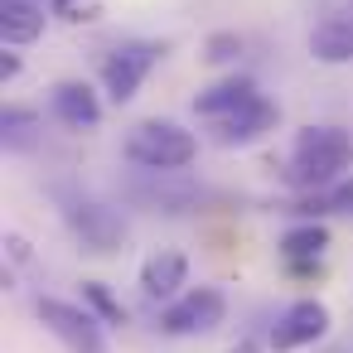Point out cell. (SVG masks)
I'll return each instance as SVG.
<instances>
[{
    "instance_id": "19",
    "label": "cell",
    "mask_w": 353,
    "mask_h": 353,
    "mask_svg": "<svg viewBox=\"0 0 353 353\" xmlns=\"http://www.w3.org/2000/svg\"><path fill=\"white\" fill-rule=\"evenodd\" d=\"M15 73H20V59H15V54H6V59H0V83L15 78Z\"/></svg>"
},
{
    "instance_id": "12",
    "label": "cell",
    "mask_w": 353,
    "mask_h": 353,
    "mask_svg": "<svg viewBox=\"0 0 353 353\" xmlns=\"http://www.w3.org/2000/svg\"><path fill=\"white\" fill-rule=\"evenodd\" d=\"M252 97H256V83H252V78H223V83H213V88H203V92L194 97V112H199L203 121H218V117L247 107Z\"/></svg>"
},
{
    "instance_id": "16",
    "label": "cell",
    "mask_w": 353,
    "mask_h": 353,
    "mask_svg": "<svg viewBox=\"0 0 353 353\" xmlns=\"http://www.w3.org/2000/svg\"><path fill=\"white\" fill-rule=\"evenodd\" d=\"M83 300H88V305H92L107 324H126V310L112 300V290H107L102 281H83Z\"/></svg>"
},
{
    "instance_id": "3",
    "label": "cell",
    "mask_w": 353,
    "mask_h": 353,
    "mask_svg": "<svg viewBox=\"0 0 353 353\" xmlns=\"http://www.w3.org/2000/svg\"><path fill=\"white\" fill-rule=\"evenodd\" d=\"M160 59H165V44H150V39H131V44H121L117 54H107V63H102V88H107V97H112L117 107L131 102Z\"/></svg>"
},
{
    "instance_id": "11",
    "label": "cell",
    "mask_w": 353,
    "mask_h": 353,
    "mask_svg": "<svg viewBox=\"0 0 353 353\" xmlns=\"http://www.w3.org/2000/svg\"><path fill=\"white\" fill-rule=\"evenodd\" d=\"M310 54L319 63H353V15H324L310 34Z\"/></svg>"
},
{
    "instance_id": "5",
    "label": "cell",
    "mask_w": 353,
    "mask_h": 353,
    "mask_svg": "<svg viewBox=\"0 0 353 353\" xmlns=\"http://www.w3.org/2000/svg\"><path fill=\"white\" fill-rule=\"evenodd\" d=\"M223 314H228V300H223V290L218 285H199V290H184L179 300H170L165 305V314H160V329L165 334H208V329H218L223 324Z\"/></svg>"
},
{
    "instance_id": "9",
    "label": "cell",
    "mask_w": 353,
    "mask_h": 353,
    "mask_svg": "<svg viewBox=\"0 0 353 353\" xmlns=\"http://www.w3.org/2000/svg\"><path fill=\"white\" fill-rule=\"evenodd\" d=\"M49 102H54V117L63 126H73V131H92L102 121V102H97V92L88 83H54Z\"/></svg>"
},
{
    "instance_id": "2",
    "label": "cell",
    "mask_w": 353,
    "mask_h": 353,
    "mask_svg": "<svg viewBox=\"0 0 353 353\" xmlns=\"http://www.w3.org/2000/svg\"><path fill=\"white\" fill-rule=\"evenodd\" d=\"M194 150H199V141L174 121H141L126 136V155L141 170H184L194 160Z\"/></svg>"
},
{
    "instance_id": "1",
    "label": "cell",
    "mask_w": 353,
    "mask_h": 353,
    "mask_svg": "<svg viewBox=\"0 0 353 353\" xmlns=\"http://www.w3.org/2000/svg\"><path fill=\"white\" fill-rule=\"evenodd\" d=\"M353 165V136L339 126H305L290 145V184L319 189Z\"/></svg>"
},
{
    "instance_id": "8",
    "label": "cell",
    "mask_w": 353,
    "mask_h": 353,
    "mask_svg": "<svg viewBox=\"0 0 353 353\" xmlns=\"http://www.w3.org/2000/svg\"><path fill=\"white\" fill-rule=\"evenodd\" d=\"M276 102H266L261 92L247 102V107H237V112H228V117H218V121H208L213 126V141L218 145H252V141H261L271 126H276Z\"/></svg>"
},
{
    "instance_id": "17",
    "label": "cell",
    "mask_w": 353,
    "mask_h": 353,
    "mask_svg": "<svg viewBox=\"0 0 353 353\" xmlns=\"http://www.w3.org/2000/svg\"><path fill=\"white\" fill-rule=\"evenodd\" d=\"M203 49H208V63H228V59L242 54V39H237V34H213Z\"/></svg>"
},
{
    "instance_id": "20",
    "label": "cell",
    "mask_w": 353,
    "mask_h": 353,
    "mask_svg": "<svg viewBox=\"0 0 353 353\" xmlns=\"http://www.w3.org/2000/svg\"><path fill=\"white\" fill-rule=\"evenodd\" d=\"M232 353H256V348H252V343H237V348H232Z\"/></svg>"
},
{
    "instance_id": "14",
    "label": "cell",
    "mask_w": 353,
    "mask_h": 353,
    "mask_svg": "<svg viewBox=\"0 0 353 353\" xmlns=\"http://www.w3.org/2000/svg\"><path fill=\"white\" fill-rule=\"evenodd\" d=\"M324 247H329V228H324V223H300V228H290V232L281 237V256H285L290 266L319 261Z\"/></svg>"
},
{
    "instance_id": "13",
    "label": "cell",
    "mask_w": 353,
    "mask_h": 353,
    "mask_svg": "<svg viewBox=\"0 0 353 353\" xmlns=\"http://www.w3.org/2000/svg\"><path fill=\"white\" fill-rule=\"evenodd\" d=\"M44 34V10L34 0H6L0 6V39L6 44H34Z\"/></svg>"
},
{
    "instance_id": "15",
    "label": "cell",
    "mask_w": 353,
    "mask_h": 353,
    "mask_svg": "<svg viewBox=\"0 0 353 353\" xmlns=\"http://www.w3.org/2000/svg\"><path fill=\"white\" fill-rule=\"evenodd\" d=\"M34 126H39V117H34V112H25V107H10V112H6V121H0V131H6V145H10V150L34 145Z\"/></svg>"
},
{
    "instance_id": "10",
    "label": "cell",
    "mask_w": 353,
    "mask_h": 353,
    "mask_svg": "<svg viewBox=\"0 0 353 353\" xmlns=\"http://www.w3.org/2000/svg\"><path fill=\"white\" fill-rule=\"evenodd\" d=\"M184 281H189V256H184V252L160 247V252H150L145 266H141V290H145L150 300H170V295H179Z\"/></svg>"
},
{
    "instance_id": "18",
    "label": "cell",
    "mask_w": 353,
    "mask_h": 353,
    "mask_svg": "<svg viewBox=\"0 0 353 353\" xmlns=\"http://www.w3.org/2000/svg\"><path fill=\"white\" fill-rule=\"evenodd\" d=\"M324 203H329V213H343V218H353V179L334 184V189L324 194Z\"/></svg>"
},
{
    "instance_id": "7",
    "label": "cell",
    "mask_w": 353,
    "mask_h": 353,
    "mask_svg": "<svg viewBox=\"0 0 353 353\" xmlns=\"http://www.w3.org/2000/svg\"><path fill=\"white\" fill-rule=\"evenodd\" d=\"M329 334V310L319 300H295L276 324H271V348L276 353H290V348H305L314 339Z\"/></svg>"
},
{
    "instance_id": "6",
    "label": "cell",
    "mask_w": 353,
    "mask_h": 353,
    "mask_svg": "<svg viewBox=\"0 0 353 353\" xmlns=\"http://www.w3.org/2000/svg\"><path fill=\"white\" fill-rule=\"evenodd\" d=\"M63 218H68V228L83 237V247L88 252H117L121 242H126V223L112 213V208H102V203H68L63 208Z\"/></svg>"
},
{
    "instance_id": "4",
    "label": "cell",
    "mask_w": 353,
    "mask_h": 353,
    "mask_svg": "<svg viewBox=\"0 0 353 353\" xmlns=\"http://www.w3.org/2000/svg\"><path fill=\"white\" fill-rule=\"evenodd\" d=\"M39 324H44L68 353H107V334H102L107 319H92L83 305H68V300H39Z\"/></svg>"
}]
</instances>
